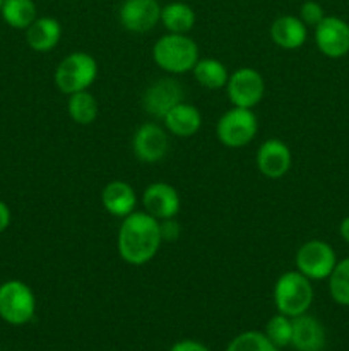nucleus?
<instances>
[{
    "label": "nucleus",
    "instance_id": "f257e3e1",
    "mask_svg": "<svg viewBox=\"0 0 349 351\" xmlns=\"http://www.w3.org/2000/svg\"><path fill=\"white\" fill-rule=\"evenodd\" d=\"M163 237L159 221L146 211H133L122 219L116 237V249L123 263L144 266L159 252Z\"/></svg>",
    "mask_w": 349,
    "mask_h": 351
},
{
    "label": "nucleus",
    "instance_id": "f03ea898",
    "mask_svg": "<svg viewBox=\"0 0 349 351\" xmlns=\"http://www.w3.org/2000/svg\"><path fill=\"white\" fill-rule=\"evenodd\" d=\"M198 58V45L188 34L166 33L153 47L154 64L168 74L192 72Z\"/></svg>",
    "mask_w": 349,
    "mask_h": 351
},
{
    "label": "nucleus",
    "instance_id": "7ed1b4c3",
    "mask_svg": "<svg viewBox=\"0 0 349 351\" xmlns=\"http://www.w3.org/2000/svg\"><path fill=\"white\" fill-rule=\"evenodd\" d=\"M313 297L315 291L311 280H308L298 269L283 273L274 285V305L279 314L291 319L307 314L313 304Z\"/></svg>",
    "mask_w": 349,
    "mask_h": 351
},
{
    "label": "nucleus",
    "instance_id": "20e7f679",
    "mask_svg": "<svg viewBox=\"0 0 349 351\" xmlns=\"http://www.w3.org/2000/svg\"><path fill=\"white\" fill-rule=\"evenodd\" d=\"M98 77V62L88 51H72L55 69V86L64 95L86 91Z\"/></svg>",
    "mask_w": 349,
    "mask_h": 351
},
{
    "label": "nucleus",
    "instance_id": "39448f33",
    "mask_svg": "<svg viewBox=\"0 0 349 351\" xmlns=\"http://www.w3.org/2000/svg\"><path fill=\"white\" fill-rule=\"evenodd\" d=\"M259 132V119L252 108H233L226 110L216 123V136L222 146L229 149L245 147L255 139Z\"/></svg>",
    "mask_w": 349,
    "mask_h": 351
},
{
    "label": "nucleus",
    "instance_id": "423d86ee",
    "mask_svg": "<svg viewBox=\"0 0 349 351\" xmlns=\"http://www.w3.org/2000/svg\"><path fill=\"white\" fill-rule=\"evenodd\" d=\"M36 314V297L29 285L9 280L0 285V319L10 326H24Z\"/></svg>",
    "mask_w": 349,
    "mask_h": 351
},
{
    "label": "nucleus",
    "instance_id": "0eeeda50",
    "mask_svg": "<svg viewBox=\"0 0 349 351\" xmlns=\"http://www.w3.org/2000/svg\"><path fill=\"white\" fill-rule=\"evenodd\" d=\"M294 264L301 274L311 281L327 280L337 264L335 250L324 240H308L301 243L294 256Z\"/></svg>",
    "mask_w": 349,
    "mask_h": 351
},
{
    "label": "nucleus",
    "instance_id": "6e6552de",
    "mask_svg": "<svg viewBox=\"0 0 349 351\" xmlns=\"http://www.w3.org/2000/svg\"><path fill=\"white\" fill-rule=\"evenodd\" d=\"M224 89L233 106L253 110L266 95V81L257 69L240 67L229 74Z\"/></svg>",
    "mask_w": 349,
    "mask_h": 351
},
{
    "label": "nucleus",
    "instance_id": "1a4fd4ad",
    "mask_svg": "<svg viewBox=\"0 0 349 351\" xmlns=\"http://www.w3.org/2000/svg\"><path fill=\"white\" fill-rule=\"evenodd\" d=\"M170 149V134L156 122H146L133 132L132 151L140 163H159Z\"/></svg>",
    "mask_w": 349,
    "mask_h": 351
},
{
    "label": "nucleus",
    "instance_id": "9d476101",
    "mask_svg": "<svg viewBox=\"0 0 349 351\" xmlns=\"http://www.w3.org/2000/svg\"><path fill=\"white\" fill-rule=\"evenodd\" d=\"M181 101H185L183 86L171 77L157 79L142 95L144 112L156 120H163L164 115Z\"/></svg>",
    "mask_w": 349,
    "mask_h": 351
},
{
    "label": "nucleus",
    "instance_id": "9b49d317",
    "mask_svg": "<svg viewBox=\"0 0 349 351\" xmlns=\"http://www.w3.org/2000/svg\"><path fill=\"white\" fill-rule=\"evenodd\" d=\"M315 43L325 57H346L349 53V24L337 16H325L315 26Z\"/></svg>",
    "mask_w": 349,
    "mask_h": 351
},
{
    "label": "nucleus",
    "instance_id": "f8f14e48",
    "mask_svg": "<svg viewBox=\"0 0 349 351\" xmlns=\"http://www.w3.org/2000/svg\"><path fill=\"white\" fill-rule=\"evenodd\" d=\"M118 21L123 29L135 34L153 31L161 21L157 0H123L118 9Z\"/></svg>",
    "mask_w": 349,
    "mask_h": 351
},
{
    "label": "nucleus",
    "instance_id": "ddd939ff",
    "mask_svg": "<svg viewBox=\"0 0 349 351\" xmlns=\"http://www.w3.org/2000/svg\"><path fill=\"white\" fill-rule=\"evenodd\" d=\"M291 163H293V156H291L289 146L276 137L263 141L257 149V170L269 180H279L286 177L287 171L291 170Z\"/></svg>",
    "mask_w": 349,
    "mask_h": 351
},
{
    "label": "nucleus",
    "instance_id": "4468645a",
    "mask_svg": "<svg viewBox=\"0 0 349 351\" xmlns=\"http://www.w3.org/2000/svg\"><path fill=\"white\" fill-rule=\"evenodd\" d=\"M142 208L147 215L157 221L168 218H177L181 208V199L177 189L168 182H154L142 192Z\"/></svg>",
    "mask_w": 349,
    "mask_h": 351
},
{
    "label": "nucleus",
    "instance_id": "2eb2a0df",
    "mask_svg": "<svg viewBox=\"0 0 349 351\" xmlns=\"http://www.w3.org/2000/svg\"><path fill=\"white\" fill-rule=\"evenodd\" d=\"M327 343L325 328L317 317L301 314L293 317L291 346L296 351H322Z\"/></svg>",
    "mask_w": 349,
    "mask_h": 351
},
{
    "label": "nucleus",
    "instance_id": "dca6fc26",
    "mask_svg": "<svg viewBox=\"0 0 349 351\" xmlns=\"http://www.w3.org/2000/svg\"><path fill=\"white\" fill-rule=\"evenodd\" d=\"M163 127L174 137H194L202 127V113L195 105L187 101L178 103L164 115Z\"/></svg>",
    "mask_w": 349,
    "mask_h": 351
},
{
    "label": "nucleus",
    "instance_id": "f3484780",
    "mask_svg": "<svg viewBox=\"0 0 349 351\" xmlns=\"http://www.w3.org/2000/svg\"><path fill=\"white\" fill-rule=\"evenodd\" d=\"M101 204L108 215L123 219L137 208V194L129 182L113 180L101 192Z\"/></svg>",
    "mask_w": 349,
    "mask_h": 351
},
{
    "label": "nucleus",
    "instance_id": "a211bd4d",
    "mask_svg": "<svg viewBox=\"0 0 349 351\" xmlns=\"http://www.w3.org/2000/svg\"><path fill=\"white\" fill-rule=\"evenodd\" d=\"M270 40L283 50H298L307 43L308 27L298 16H279L270 24Z\"/></svg>",
    "mask_w": 349,
    "mask_h": 351
},
{
    "label": "nucleus",
    "instance_id": "6ab92c4d",
    "mask_svg": "<svg viewBox=\"0 0 349 351\" xmlns=\"http://www.w3.org/2000/svg\"><path fill=\"white\" fill-rule=\"evenodd\" d=\"M62 38V24L55 17H36L34 23L26 29V43L31 50L38 53L51 51Z\"/></svg>",
    "mask_w": 349,
    "mask_h": 351
},
{
    "label": "nucleus",
    "instance_id": "aec40b11",
    "mask_svg": "<svg viewBox=\"0 0 349 351\" xmlns=\"http://www.w3.org/2000/svg\"><path fill=\"white\" fill-rule=\"evenodd\" d=\"M195 12L188 3L170 2L161 7V21L168 33L188 34L195 26Z\"/></svg>",
    "mask_w": 349,
    "mask_h": 351
},
{
    "label": "nucleus",
    "instance_id": "412c9836",
    "mask_svg": "<svg viewBox=\"0 0 349 351\" xmlns=\"http://www.w3.org/2000/svg\"><path fill=\"white\" fill-rule=\"evenodd\" d=\"M195 81L205 89H222L229 79V71L221 60L212 57L198 58L195 67L192 69Z\"/></svg>",
    "mask_w": 349,
    "mask_h": 351
},
{
    "label": "nucleus",
    "instance_id": "4be33fe9",
    "mask_svg": "<svg viewBox=\"0 0 349 351\" xmlns=\"http://www.w3.org/2000/svg\"><path fill=\"white\" fill-rule=\"evenodd\" d=\"M0 16L7 26L26 31L38 17L36 3L33 0H3Z\"/></svg>",
    "mask_w": 349,
    "mask_h": 351
},
{
    "label": "nucleus",
    "instance_id": "5701e85b",
    "mask_svg": "<svg viewBox=\"0 0 349 351\" xmlns=\"http://www.w3.org/2000/svg\"><path fill=\"white\" fill-rule=\"evenodd\" d=\"M98 99L92 93H89V89L68 95L67 113L72 122L77 125H91L98 119Z\"/></svg>",
    "mask_w": 349,
    "mask_h": 351
},
{
    "label": "nucleus",
    "instance_id": "b1692460",
    "mask_svg": "<svg viewBox=\"0 0 349 351\" xmlns=\"http://www.w3.org/2000/svg\"><path fill=\"white\" fill-rule=\"evenodd\" d=\"M328 280V291L335 304L349 307V257L337 261Z\"/></svg>",
    "mask_w": 349,
    "mask_h": 351
},
{
    "label": "nucleus",
    "instance_id": "393cba45",
    "mask_svg": "<svg viewBox=\"0 0 349 351\" xmlns=\"http://www.w3.org/2000/svg\"><path fill=\"white\" fill-rule=\"evenodd\" d=\"M263 335H266L267 338L270 339V343H272L274 346H277V348L289 346L291 335H293V319L277 312L276 315H272V317L267 321Z\"/></svg>",
    "mask_w": 349,
    "mask_h": 351
},
{
    "label": "nucleus",
    "instance_id": "a878e982",
    "mask_svg": "<svg viewBox=\"0 0 349 351\" xmlns=\"http://www.w3.org/2000/svg\"><path fill=\"white\" fill-rule=\"evenodd\" d=\"M226 351H279L263 332L245 331L231 339Z\"/></svg>",
    "mask_w": 349,
    "mask_h": 351
},
{
    "label": "nucleus",
    "instance_id": "bb28decb",
    "mask_svg": "<svg viewBox=\"0 0 349 351\" xmlns=\"http://www.w3.org/2000/svg\"><path fill=\"white\" fill-rule=\"evenodd\" d=\"M298 17L303 21L307 27H315L325 17V10L324 7L318 2H315V0H307V2L300 7V16Z\"/></svg>",
    "mask_w": 349,
    "mask_h": 351
},
{
    "label": "nucleus",
    "instance_id": "cd10ccee",
    "mask_svg": "<svg viewBox=\"0 0 349 351\" xmlns=\"http://www.w3.org/2000/svg\"><path fill=\"white\" fill-rule=\"evenodd\" d=\"M159 228L163 242H171V240H177L180 237V223L177 221V218L161 219Z\"/></svg>",
    "mask_w": 349,
    "mask_h": 351
},
{
    "label": "nucleus",
    "instance_id": "c85d7f7f",
    "mask_svg": "<svg viewBox=\"0 0 349 351\" xmlns=\"http://www.w3.org/2000/svg\"><path fill=\"white\" fill-rule=\"evenodd\" d=\"M170 351H211L204 343L195 341V339H181V341L174 343Z\"/></svg>",
    "mask_w": 349,
    "mask_h": 351
},
{
    "label": "nucleus",
    "instance_id": "c756f323",
    "mask_svg": "<svg viewBox=\"0 0 349 351\" xmlns=\"http://www.w3.org/2000/svg\"><path fill=\"white\" fill-rule=\"evenodd\" d=\"M10 221H12V213H10V208L2 201V199H0V233H3L7 228H9Z\"/></svg>",
    "mask_w": 349,
    "mask_h": 351
},
{
    "label": "nucleus",
    "instance_id": "7c9ffc66",
    "mask_svg": "<svg viewBox=\"0 0 349 351\" xmlns=\"http://www.w3.org/2000/svg\"><path fill=\"white\" fill-rule=\"evenodd\" d=\"M339 233H341L342 240H344L346 243H349V216H346L341 221V225H339Z\"/></svg>",
    "mask_w": 349,
    "mask_h": 351
},
{
    "label": "nucleus",
    "instance_id": "2f4dec72",
    "mask_svg": "<svg viewBox=\"0 0 349 351\" xmlns=\"http://www.w3.org/2000/svg\"><path fill=\"white\" fill-rule=\"evenodd\" d=\"M2 3H3V0H0V9H2Z\"/></svg>",
    "mask_w": 349,
    "mask_h": 351
}]
</instances>
